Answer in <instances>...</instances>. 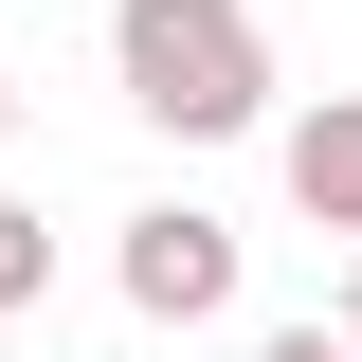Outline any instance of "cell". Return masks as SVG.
<instances>
[{
    "mask_svg": "<svg viewBox=\"0 0 362 362\" xmlns=\"http://www.w3.org/2000/svg\"><path fill=\"white\" fill-rule=\"evenodd\" d=\"M235 272H254V235H235L218 199H145V218L109 235V290H127L145 326H218V308H235Z\"/></svg>",
    "mask_w": 362,
    "mask_h": 362,
    "instance_id": "2",
    "label": "cell"
},
{
    "mask_svg": "<svg viewBox=\"0 0 362 362\" xmlns=\"http://www.w3.org/2000/svg\"><path fill=\"white\" fill-rule=\"evenodd\" d=\"M109 90L163 145H235L272 127V18L254 0H109Z\"/></svg>",
    "mask_w": 362,
    "mask_h": 362,
    "instance_id": "1",
    "label": "cell"
},
{
    "mask_svg": "<svg viewBox=\"0 0 362 362\" xmlns=\"http://www.w3.org/2000/svg\"><path fill=\"white\" fill-rule=\"evenodd\" d=\"M0 145H18V73H0Z\"/></svg>",
    "mask_w": 362,
    "mask_h": 362,
    "instance_id": "7",
    "label": "cell"
},
{
    "mask_svg": "<svg viewBox=\"0 0 362 362\" xmlns=\"http://www.w3.org/2000/svg\"><path fill=\"white\" fill-rule=\"evenodd\" d=\"M254 362H362V344H344V326H272Z\"/></svg>",
    "mask_w": 362,
    "mask_h": 362,
    "instance_id": "5",
    "label": "cell"
},
{
    "mask_svg": "<svg viewBox=\"0 0 362 362\" xmlns=\"http://www.w3.org/2000/svg\"><path fill=\"white\" fill-rule=\"evenodd\" d=\"M37 290H54V235H37V218H18V199H0V326L37 308Z\"/></svg>",
    "mask_w": 362,
    "mask_h": 362,
    "instance_id": "4",
    "label": "cell"
},
{
    "mask_svg": "<svg viewBox=\"0 0 362 362\" xmlns=\"http://www.w3.org/2000/svg\"><path fill=\"white\" fill-rule=\"evenodd\" d=\"M344 344H362V254H344Z\"/></svg>",
    "mask_w": 362,
    "mask_h": 362,
    "instance_id": "6",
    "label": "cell"
},
{
    "mask_svg": "<svg viewBox=\"0 0 362 362\" xmlns=\"http://www.w3.org/2000/svg\"><path fill=\"white\" fill-rule=\"evenodd\" d=\"M272 163H290V218H308V235H362V90L290 109V127H272Z\"/></svg>",
    "mask_w": 362,
    "mask_h": 362,
    "instance_id": "3",
    "label": "cell"
}]
</instances>
